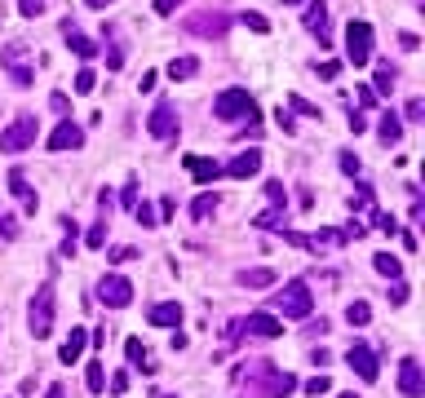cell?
<instances>
[{
	"label": "cell",
	"mask_w": 425,
	"mask_h": 398,
	"mask_svg": "<svg viewBox=\"0 0 425 398\" xmlns=\"http://www.w3.org/2000/svg\"><path fill=\"white\" fill-rule=\"evenodd\" d=\"M271 306L279 310V319H310V306H314V301H310V288L301 283V279H293V283H284V288L275 292Z\"/></svg>",
	"instance_id": "6da1fadb"
},
{
	"label": "cell",
	"mask_w": 425,
	"mask_h": 398,
	"mask_svg": "<svg viewBox=\"0 0 425 398\" xmlns=\"http://www.w3.org/2000/svg\"><path fill=\"white\" fill-rule=\"evenodd\" d=\"M27 323H31V336H35V341H45V336L54 332V283H40V288H35Z\"/></svg>",
	"instance_id": "7a4b0ae2"
},
{
	"label": "cell",
	"mask_w": 425,
	"mask_h": 398,
	"mask_svg": "<svg viewBox=\"0 0 425 398\" xmlns=\"http://www.w3.org/2000/svg\"><path fill=\"white\" fill-rule=\"evenodd\" d=\"M213 115L217 119H248V115H257V102L248 98V89H226L213 98Z\"/></svg>",
	"instance_id": "3957f363"
},
{
	"label": "cell",
	"mask_w": 425,
	"mask_h": 398,
	"mask_svg": "<svg viewBox=\"0 0 425 398\" xmlns=\"http://www.w3.org/2000/svg\"><path fill=\"white\" fill-rule=\"evenodd\" d=\"M98 301L106 310H125V306H133V283L125 279V274H102L98 279Z\"/></svg>",
	"instance_id": "277c9868"
},
{
	"label": "cell",
	"mask_w": 425,
	"mask_h": 398,
	"mask_svg": "<svg viewBox=\"0 0 425 398\" xmlns=\"http://www.w3.org/2000/svg\"><path fill=\"white\" fill-rule=\"evenodd\" d=\"M346 53H350V63H355V67L372 63V22L355 18V22L346 27Z\"/></svg>",
	"instance_id": "5b68a950"
},
{
	"label": "cell",
	"mask_w": 425,
	"mask_h": 398,
	"mask_svg": "<svg viewBox=\"0 0 425 398\" xmlns=\"http://www.w3.org/2000/svg\"><path fill=\"white\" fill-rule=\"evenodd\" d=\"M31 142H35V119H31V115H18L14 124H9L5 133H0V151H5V155L27 151Z\"/></svg>",
	"instance_id": "8992f818"
},
{
	"label": "cell",
	"mask_w": 425,
	"mask_h": 398,
	"mask_svg": "<svg viewBox=\"0 0 425 398\" xmlns=\"http://www.w3.org/2000/svg\"><path fill=\"white\" fill-rule=\"evenodd\" d=\"M346 363L355 367V376H363V381H381V363H376V349H372L368 341H355V345H350Z\"/></svg>",
	"instance_id": "52a82bcc"
},
{
	"label": "cell",
	"mask_w": 425,
	"mask_h": 398,
	"mask_svg": "<svg viewBox=\"0 0 425 398\" xmlns=\"http://www.w3.org/2000/svg\"><path fill=\"white\" fill-rule=\"evenodd\" d=\"M147 128H151L155 142H173V138H177V111H173V102H160V106H155L151 119H147Z\"/></svg>",
	"instance_id": "ba28073f"
},
{
	"label": "cell",
	"mask_w": 425,
	"mask_h": 398,
	"mask_svg": "<svg viewBox=\"0 0 425 398\" xmlns=\"http://www.w3.org/2000/svg\"><path fill=\"white\" fill-rule=\"evenodd\" d=\"M257 173H262V151L257 147L239 151L230 164H222V177H239V182H244V177H257Z\"/></svg>",
	"instance_id": "9c48e42d"
},
{
	"label": "cell",
	"mask_w": 425,
	"mask_h": 398,
	"mask_svg": "<svg viewBox=\"0 0 425 398\" xmlns=\"http://www.w3.org/2000/svg\"><path fill=\"white\" fill-rule=\"evenodd\" d=\"M182 27H186L191 35H204V40L213 35V40H217V35H226L230 22H226V14H195V18H186V22H182Z\"/></svg>",
	"instance_id": "30bf717a"
},
{
	"label": "cell",
	"mask_w": 425,
	"mask_h": 398,
	"mask_svg": "<svg viewBox=\"0 0 425 398\" xmlns=\"http://www.w3.org/2000/svg\"><path fill=\"white\" fill-rule=\"evenodd\" d=\"M399 390H403L408 398H421L425 394V372L417 358H403V367H399Z\"/></svg>",
	"instance_id": "8fae6325"
},
{
	"label": "cell",
	"mask_w": 425,
	"mask_h": 398,
	"mask_svg": "<svg viewBox=\"0 0 425 398\" xmlns=\"http://www.w3.org/2000/svg\"><path fill=\"white\" fill-rule=\"evenodd\" d=\"M76 147H84V128H76L71 119H63V124L49 133V151H76Z\"/></svg>",
	"instance_id": "7c38bea8"
},
{
	"label": "cell",
	"mask_w": 425,
	"mask_h": 398,
	"mask_svg": "<svg viewBox=\"0 0 425 398\" xmlns=\"http://www.w3.org/2000/svg\"><path fill=\"white\" fill-rule=\"evenodd\" d=\"M306 31L319 35V44H328V5L323 0H310L306 5Z\"/></svg>",
	"instance_id": "4fadbf2b"
},
{
	"label": "cell",
	"mask_w": 425,
	"mask_h": 398,
	"mask_svg": "<svg viewBox=\"0 0 425 398\" xmlns=\"http://www.w3.org/2000/svg\"><path fill=\"white\" fill-rule=\"evenodd\" d=\"M147 323H151V328H177V323H182V306H173V301H160V306L147 310Z\"/></svg>",
	"instance_id": "5bb4252c"
},
{
	"label": "cell",
	"mask_w": 425,
	"mask_h": 398,
	"mask_svg": "<svg viewBox=\"0 0 425 398\" xmlns=\"http://www.w3.org/2000/svg\"><path fill=\"white\" fill-rule=\"evenodd\" d=\"M186 173L195 177V182H217V177H222V164L204 160V155H186Z\"/></svg>",
	"instance_id": "9a60e30c"
},
{
	"label": "cell",
	"mask_w": 425,
	"mask_h": 398,
	"mask_svg": "<svg viewBox=\"0 0 425 398\" xmlns=\"http://www.w3.org/2000/svg\"><path fill=\"white\" fill-rule=\"evenodd\" d=\"M239 328L252 332V336H279V332H284V319H275V315H248Z\"/></svg>",
	"instance_id": "2e32d148"
},
{
	"label": "cell",
	"mask_w": 425,
	"mask_h": 398,
	"mask_svg": "<svg viewBox=\"0 0 425 398\" xmlns=\"http://www.w3.org/2000/svg\"><path fill=\"white\" fill-rule=\"evenodd\" d=\"M9 190H14V195H18V204H22V213H35V204H40V199H35V190L27 186V177H22L18 168H14V173H9Z\"/></svg>",
	"instance_id": "e0dca14e"
},
{
	"label": "cell",
	"mask_w": 425,
	"mask_h": 398,
	"mask_svg": "<svg viewBox=\"0 0 425 398\" xmlns=\"http://www.w3.org/2000/svg\"><path fill=\"white\" fill-rule=\"evenodd\" d=\"M239 283L244 288H271V283H279V274L271 265H252V270H239Z\"/></svg>",
	"instance_id": "ac0fdd59"
},
{
	"label": "cell",
	"mask_w": 425,
	"mask_h": 398,
	"mask_svg": "<svg viewBox=\"0 0 425 398\" xmlns=\"http://www.w3.org/2000/svg\"><path fill=\"white\" fill-rule=\"evenodd\" d=\"M376 133H381L385 147H399V142H403V119H399L394 111H385V115H381V128H376Z\"/></svg>",
	"instance_id": "d6986e66"
},
{
	"label": "cell",
	"mask_w": 425,
	"mask_h": 398,
	"mask_svg": "<svg viewBox=\"0 0 425 398\" xmlns=\"http://www.w3.org/2000/svg\"><path fill=\"white\" fill-rule=\"evenodd\" d=\"M84 345H89V336H84V332L76 328V332H71L67 341H63V349H58V358H63V363H76V358L84 354Z\"/></svg>",
	"instance_id": "ffe728a7"
},
{
	"label": "cell",
	"mask_w": 425,
	"mask_h": 398,
	"mask_svg": "<svg viewBox=\"0 0 425 398\" xmlns=\"http://www.w3.org/2000/svg\"><path fill=\"white\" fill-rule=\"evenodd\" d=\"M372 265H376V274H385V279H403V261L390 257V252H376Z\"/></svg>",
	"instance_id": "44dd1931"
},
{
	"label": "cell",
	"mask_w": 425,
	"mask_h": 398,
	"mask_svg": "<svg viewBox=\"0 0 425 398\" xmlns=\"http://www.w3.org/2000/svg\"><path fill=\"white\" fill-rule=\"evenodd\" d=\"M191 76H200L195 58H173V63H168V80H191Z\"/></svg>",
	"instance_id": "7402d4cb"
},
{
	"label": "cell",
	"mask_w": 425,
	"mask_h": 398,
	"mask_svg": "<svg viewBox=\"0 0 425 398\" xmlns=\"http://www.w3.org/2000/svg\"><path fill=\"white\" fill-rule=\"evenodd\" d=\"M67 44H71V49H76L80 58H93V53H98V44H93L89 35H80L76 27H71V22H67Z\"/></svg>",
	"instance_id": "603a6c76"
},
{
	"label": "cell",
	"mask_w": 425,
	"mask_h": 398,
	"mask_svg": "<svg viewBox=\"0 0 425 398\" xmlns=\"http://www.w3.org/2000/svg\"><path fill=\"white\" fill-rule=\"evenodd\" d=\"M213 208H217V195H213V190H204V195H195V204H191V217H195V222H209Z\"/></svg>",
	"instance_id": "cb8c5ba5"
},
{
	"label": "cell",
	"mask_w": 425,
	"mask_h": 398,
	"mask_svg": "<svg viewBox=\"0 0 425 398\" xmlns=\"http://www.w3.org/2000/svg\"><path fill=\"white\" fill-rule=\"evenodd\" d=\"M293 390H297V381L288 376V372H271V394H275V398H288Z\"/></svg>",
	"instance_id": "d4e9b609"
},
{
	"label": "cell",
	"mask_w": 425,
	"mask_h": 398,
	"mask_svg": "<svg viewBox=\"0 0 425 398\" xmlns=\"http://www.w3.org/2000/svg\"><path fill=\"white\" fill-rule=\"evenodd\" d=\"M346 319H350V328H368V323H372V310H368V301H355V306L346 310Z\"/></svg>",
	"instance_id": "484cf974"
},
{
	"label": "cell",
	"mask_w": 425,
	"mask_h": 398,
	"mask_svg": "<svg viewBox=\"0 0 425 398\" xmlns=\"http://www.w3.org/2000/svg\"><path fill=\"white\" fill-rule=\"evenodd\" d=\"M288 106H293V111H301V115H310V119H319V106L306 102L301 93H288Z\"/></svg>",
	"instance_id": "4316f807"
},
{
	"label": "cell",
	"mask_w": 425,
	"mask_h": 398,
	"mask_svg": "<svg viewBox=\"0 0 425 398\" xmlns=\"http://www.w3.org/2000/svg\"><path fill=\"white\" fill-rule=\"evenodd\" d=\"M106 390V372L102 363H89V394H102Z\"/></svg>",
	"instance_id": "83f0119b"
},
{
	"label": "cell",
	"mask_w": 425,
	"mask_h": 398,
	"mask_svg": "<svg viewBox=\"0 0 425 398\" xmlns=\"http://www.w3.org/2000/svg\"><path fill=\"white\" fill-rule=\"evenodd\" d=\"M125 354H129V363H142V367H151V358H147V345H142V341H129V345H125Z\"/></svg>",
	"instance_id": "f1b7e54d"
},
{
	"label": "cell",
	"mask_w": 425,
	"mask_h": 398,
	"mask_svg": "<svg viewBox=\"0 0 425 398\" xmlns=\"http://www.w3.org/2000/svg\"><path fill=\"white\" fill-rule=\"evenodd\" d=\"M390 89H394V71H390V67H381V71H376L372 93H390Z\"/></svg>",
	"instance_id": "f546056e"
},
{
	"label": "cell",
	"mask_w": 425,
	"mask_h": 398,
	"mask_svg": "<svg viewBox=\"0 0 425 398\" xmlns=\"http://www.w3.org/2000/svg\"><path fill=\"white\" fill-rule=\"evenodd\" d=\"M342 173H350V177H359V173H363L359 155H350V151H342Z\"/></svg>",
	"instance_id": "4dcf8cb0"
},
{
	"label": "cell",
	"mask_w": 425,
	"mask_h": 398,
	"mask_svg": "<svg viewBox=\"0 0 425 398\" xmlns=\"http://www.w3.org/2000/svg\"><path fill=\"white\" fill-rule=\"evenodd\" d=\"M18 9H22V18H40L45 14V0H18Z\"/></svg>",
	"instance_id": "1f68e13d"
},
{
	"label": "cell",
	"mask_w": 425,
	"mask_h": 398,
	"mask_svg": "<svg viewBox=\"0 0 425 398\" xmlns=\"http://www.w3.org/2000/svg\"><path fill=\"white\" fill-rule=\"evenodd\" d=\"M328 390H332V381H328V376H310V381H306V394H314V398L328 394Z\"/></svg>",
	"instance_id": "d6a6232c"
},
{
	"label": "cell",
	"mask_w": 425,
	"mask_h": 398,
	"mask_svg": "<svg viewBox=\"0 0 425 398\" xmlns=\"http://www.w3.org/2000/svg\"><path fill=\"white\" fill-rule=\"evenodd\" d=\"M133 213H138V222H142V226H155V222H160V213H155L151 204H138Z\"/></svg>",
	"instance_id": "836d02e7"
},
{
	"label": "cell",
	"mask_w": 425,
	"mask_h": 398,
	"mask_svg": "<svg viewBox=\"0 0 425 398\" xmlns=\"http://www.w3.org/2000/svg\"><path fill=\"white\" fill-rule=\"evenodd\" d=\"M93 84H98V76H93V71H89V67H84V71H80V76H76V93H89V89H93Z\"/></svg>",
	"instance_id": "e575fe53"
},
{
	"label": "cell",
	"mask_w": 425,
	"mask_h": 398,
	"mask_svg": "<svg viewBox=\"0 0 425 398\" xmlns=\"http://www.w3.org/2000/svg\"><path fill=\"white\" fill-rule=\"evenodd\" d=\"M84 244H89V248H102V244H106V222H98V226H93Z\"/></svg>",
	"instance_id": "d590c367"
},
{
	"label": "cell",
	"mask_w": 425,
	"mask_h": 398,
	"mask_svg": "<svg viewBox=\"0 0 425 398\" xmlns=\"http://www.w3.org/2000/svg\"><path fill=\"white\" fill-rule=\"evenodd\" d=\"M239 22H244V27H252V31H262V35L271 31V22H266L262 14H244V18H239Z\"/></svg>",
	"instance_id": "8d00e7d4"
},
{
	"label": "cell",
	"mask_w": 425,
	"mask_h": 398,
	"mask_svg": "<svg viewBox=\"0 0 425 398\" xmlns=\"http://www.w3.org/2000/svg\"><path fill=\"white\" fill-rule=\"evenodd\" d=\"M0 235H5V239H14V235H18V222H14L9 213H0Z\"/></svg>",
	"instance_id": "74e56055"
},
{
	"label": "cell",
	"mask_w": 425,
	"mask_h": 398,
	"mask_svg": "<svg viewBox=\"0 0 425 398\" xmlns=\"http://www.w3.org/2000/svg\"><path fill=\"white\" fill-rule=\"evenodd\" d=\"M275 124H279V128H284V133H297V124H293V115H288V111H284V106H279V111H275Z\"/></svg>",
	"instance_id": "f35d334b"
},
{
	"label": "cell",
	"mask_w": 425,
	"mask_h": 398,
	"mask_svg": "<svg viewBox=\"0 0 425 398\" xmlns=\"http://www.w3.org/2000/svg\"><path fill=\"white\" fill-rule=\"evenodd\" d=\"M106 67H111V71L125 67V49H120V44H111V53H106Z\"/></svg>",
	"instance_id": "ab89813d"
},
{
	"label": "cell",
	"mask_w": 425,
	"mask_h": 398,
	"mask_svg": "<svg viewBox=\"0 0 425 398\" xmlns=\"http://www.w3.org/2000/svg\"><path fill=\"white\" fill-rule=\"evenodd\" d=\"M390 301H394V306H403V301H408V283H403V279H394V288H390Z\"/></svg>",
	"instance_id": "60d3db41"
},
{
	"label": "cell",
	"mask_w": 425,
	"mask_h": 398,
	"mask_svg": "<svg viewBox=\"0 0 425 398\" xmlns=\"http://www.w3.org/2000/svg\"><path fill=\"white\" fill-rule=\"evenodd\" d=\"M376 226H381V231H385V235H394V231H399V222H394V217H390V213H376Z\"/></svg>",
	"instance_id": "b9f144b4"
},
{
	"label": "cell",
	"mask_w": 425,
	"mask_h": 398,
	"mask_svg": "<svg viewBox=\"0 0 425 398\" xmlns=\"http://www.w3.org/2000/svg\"><path fill=\"white\" fill-rule=\"evenodd\" d=\"M129 390V372H115L111 376V394H125Z\"/></svg>",
	"instance_id": "7bdbcfd3"
},
{
	"label": "cell",
	"mask_w": 425,
	"mask_h": 398,
	"mask_svg": "<svg viewBox=\"0 0 425 398\" xmlns=\"http://www.w3.org/2000/svg\"><path fill=\"white\" fill-rule=\"evenodd\" d=\"M359 93V106H376V93H372V84H363V89H355Z\"/></svg>",
	"instance_id": "ee69618b"
},
{
	"label": "cell",
	"mask_w": 425,
	"mask_h": 398,
	"mask_svg": "<svg viewBox=\"0 0 425 398\" xmlns=\"http://www.w3.org/2000/svg\"><path fill=\"white\" fill-rule=\"evenodd\" d=\"M133 257H138V248H111V261L120 265V261H133Z\"/></svg>",
	"instance_id": "f6af8a7d"
},
{
	"label": "cell",
	"mask_w": 425,
	"mask_h": 398,
	"mask_svg": "<svg viewBox=\"0 0 425 398\" xmlns=\"http://www.w3.org/2000/svg\"><path fill=\"white\" fill-rule=\"evenodd\" d=\"M177 5H182V0H155V14H160V18H168Z\"/></svg>",
	"instance_id": "bcb514c9"
},
{
	"label": "cell",
	"mask_w": 425,
	"mask_h": 398,
	"mask_svg": "<svg viewBox=\"0 0 425 398\" xmlns=\"http://www.w3.org/2000/svg\"><path fill=\"white\" fill-rule=\"evenodd\" d=\"M138 89H142V93H151V89H155V71H142V80H138Z\"/></svg>",
	"instance_id": "7dc6e473"
},
{
	"label": "cell",
	"mask_w": 425,
	"mask_h": 398,
	"mask_svg": "<svg viewBox=\"0 0 425 398\" xmlns=\"http://www.w3.org/2000/svg\"><path fill=\"white\" fill-rule=\"evenodd\" d=\"M421 115H425V102H421V98L408 102V119H421Z\"/></svg>",
	"instance_id": "c3c4849f"
},
{
	"label": "cell",
	"mask_w": 425,
	"mask_h": 398,
	"mask_svg": "<svg viewBox=\"0 0 425 398\" xmlns=\"http://www.w3.org/2000/svg\"><path fill=\"white\" fill-rule=\"evenodd\" d=\"M399 44H403V49H421V40H417L412 31H403V35H399Z\"/></svg>",
	"instance_id": "681fc988"
},
{
	"label": "cell",
	"mask_w": 425,
	"mask_h": 398,
	"mask_svg": "<svg viewBox=\"0 0 425 398\" xmlns=\"http://www.w3.org/2000/svg\"><path fill=\"white\" fill-rule=\"evenodd\" d=\"M84 5H89V9H106V5H111V0H84Z\"/></svg>",
	"instance_id": "f907efd6"
},
{
	"label": "cell",
	"mask_w": 425,
	"mask_h": 398,
	"mask_svg": "<svg viewBox=\"0 0 425 398\" xmlns=\"http://www.w3.org/2000/svg\"><path fill=\"white\" fill-rule=\"evenodd\" d=\"M45 398H67V394H63V385H54V390H49V394H45Z\"/></svg>",
	"instance_id": "816d5d0a"
},
{
	"label": "cell",
	"mask_w": 425,
	"mask_h": 398,
	"mask_svg": "<svg viewBox=\"0 0 425 398\" xmlns=\"http://www.w3.org/2000/svg\"><path fill=\"white\" fill-rule=\"evenodd\" d=\"M284 5H297V0H284Z\"/></svg>",
	"instance_id": "f5cc1de1"
},
{
	"label": "cell",
	"mask_w": 425,
	"mask_h": 398,
	"mask_svg": "<svg viewBox=\"0 0 425 398\" xmlns=\"http://www.w3.org/2000/svg\"><path fill=\"white\" fill-rule=\"evenodd\" d=\"M342 398H355V394H342Z\"/></svg>",
	"instance_id": "db71d44e"
},
{
	"label": "cell",
	"mask_w": 425,
	"mask_h": 398,
	"mask_svg": "<svg viewBox=\"0 0 425 398\" xmlns=\"http://www.w3.org/2000/svg\"><path fill=\"white\" fill-rule=\"evenodd\" d=\"M168 398H173V394H168Z\"/></svg>",
	"instance_id": "11a10c76"
}]
</instances>
